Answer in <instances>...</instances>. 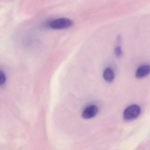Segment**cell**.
Returning <instances> with one entry per match:
<instances>
[{
  "label": "cell",
  "instance_id": "cell-1",
  "mask_svg": "<svg viewBox=\"0 0 150 150\" xmlns=\"http://www.w3.org/2000/svg\"><path fill=\"white\" fill-rule=\"evenodd\" d=\"M73 23V21L69 18H60L48 22L47 26L53 30H64L72 26Z\"/></svg>",
  "mask_w": 150,
  "mask_h": 150
},
{
  "label": "cell",
  "instance_id": "cell-2",
  "mask_svg": "<svg viewBox=\"0 0 150 150\" xmlns=\"http://www.w3.org/2000/svg\"><path fill=\"white\" fill-rule=\"evenodd\" d=\"M141 107L137 105H132L127 107L123 113V118L126 121H131L139 117Z\"/></svg>",
  "mask_w": 150,
  "mask_h": 150
},
{
  "label": "cell",
  "instance_id": "cell-3",
  "mask_svg": "<svg viewBox=\"0 0 150 150\" xmlns=\"http://www.w3.org/2000/svg\"><path fill=\"white\" fill-rule=\"evenodd\" d=\"M98 112V107L95 105L87 107L83 111L82 117L84 119H90L95 117Z\"/></svg>",
  "mask_w": 150,
  "mask_h": 150
},
{
  "label": "cell",
  "instance_id": "cell-4",
  "mask_svg": "<svg viewBox=\"0 0 150 150\" xmlns=\"http://www.w3.org/2000/svg\"><path fill=\"white\" fill-rule=\"evenodd\" d=\"M150 73V65L149 64L143 65L140 67L137 70L136 77L141 78L145 77Z\"/></svg>",
  "mask_w": 150,
  "mask_h": 150
},
{
  "label": "cell",
  "instance_id": "cell-5",
  "mask_svg": "<svg viewBox=\"0 0 150 150\" xmlns=\"http://www.w3.org/2000/svg\"><path fill=\"white\" fill-rule=\"evenodd\" d=\"M103 77L106 82H111L113 81L115 77V74L112 70L110 68H107L104 70Z\"/></svg>",
  "mask_w": 150,
  "mask_h": 150
},
{
  "label": "cell",
  "instance_id": "cell-6",
  "mask_svg": "<svg viewBox=\"0 0 150 150\" xmlns=\"http://www.w3.org/2000/svg\"><path fill=\"white\" fill-rule=\"evenodd\" d=\"M115 55L117 57H120L122 55V51L121 48L120 47H116L115 49Z\"/></svg>",
  "mask_w": 150,
  "mask_h": 150
},
{
  "label": "cell",
  "instance_id": "cell-7",
  "mask_svg": "<svg viewBox=\"0 0 150 150\" xmlns=\"http://www.w3.org/2000/svg\"><path fill=\"white\" fill-rule=\"evenodd\" d=\"M6 81V77L4 72L0 70V85L3 84Z\"/></svg>",
  "mask_w": 150,
  "mask_h": 150
}]
</instances>
